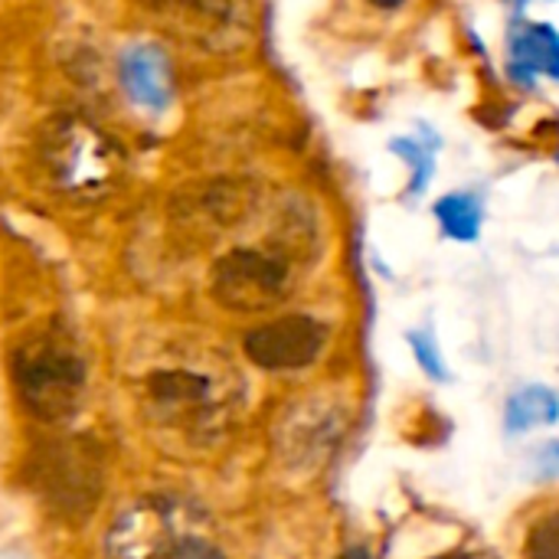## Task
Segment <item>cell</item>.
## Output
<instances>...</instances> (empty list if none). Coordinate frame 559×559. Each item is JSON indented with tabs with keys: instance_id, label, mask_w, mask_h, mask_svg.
Segmentation results:
<instances>
[{
	"instance_id": "cell-8",
	"label": "cell",
	"mask_w": 559,
	"mask_h": 559,
	"mask_svg": "<svg viewBox=\"0 0 559 559\" xmlns=\"http://www.w3.org/2000/svg\"><path fill=\"white\" fill-rule=\"evenodd\" d=\"M121 82L144 111L157 115L174 102V72L154 43H134L121 52Z\"/></svg>"
},
{
	"instance_id": "cell-2",
	"label": "cell",
	"mask_w": 559,
	"mask_h": 559,
	"mask_svg": "<svg viewBox=\"0 0 559 559\" xmlns=\"http://www.w3.org/2000/svg\"><path fill=\"white\" fill-rule=\"evenodd\" d=\"M13 386L26 413L39 423H69L85 396V360L72 334L49 324L20 341L13 350Z\"/></svg>"
},
{
	"instance_id": "cell-12",
	"label": "cell",
	"mask_w": 559,
	"mask_h": 559,
	"mask_svg": "<svg viewBox=\"0 0 559 559\" xmlns=\"http://www.w3.org/2000/svg\"><path fill=\"white\" fill-rule=\"evenodd\" d=\"M409 167H413V197H419L423 190H426V183H429V177L436 174V157H432V151L426 147V144H419L416 138H396L393 144H390Z\"/></svg>"
},
{
	"instance_id": "cell-1",
	"label": "cell",
	"mask_w": 559,
	"mask_h": 559,
	"mask_svg": "<svg viewBox=\"0 0 559 559\" xmlns=\"http://www.w3.org/2000/svg\"><path fill=\"white\" fill-rule=\"evenodd\" d=\"M239 403V377L210 357H174L147 370L141 383L144 416L167 436L193 442L216 439Z\"/></svg>"
},
{
	"instance_id": "cell-17",
	"label": "cell",
	"mask_w": 559,
	"mask_h": 559,
	"mask_svg": "<svg viewBox=\"0 0 559 559\" xmlns=\"http://www.w3.org/2000/svg\"><path fill=\"white\" fill-rule=\"evenodd\" d=\"M341 559H370V554H367L364 547H354V550H347Z\"/></svg>"
},
{
	"instance_id": "cell-11",
	"label": "cell",
	"mask_w": 559,
	"mask_h": 559,
	"mask_svg": "<svg viewBox=\"0 0 559 559\" xmlns=\"http://www.w3.org/2000/svg\"><path fill=\"white\" fill-rule=\"evenodd\" d=\"M432 213L442 233L455 242H475L485 223V210L475 193H445L442 200H436Z\"/></svg>"
},
{
	"instance_id": "cell-13",
	"label": "cell",
	"mask_w": 559,
	"mask_h": 559,
	"mask_svg": "<svg viewBox=\"0 0 559 559\" xmlns=\"http://www.w3.org/2000/svg\"><path fill=\"white\" fill-rule=\"evenodd\" d=\"M406 341H409V347H413V354H416L423 373L432 377V380H439V383H445V380H449V367H445V357H442L436 337H432L429 331H409Z\"/></svg>"
},
{
	"instance_id": "cell-15",
	"label": "cell",
	"mask_w": 559,
	"mask_h": 559,
	"mask_svg": "<svg viewBox=\"0 0 559 559\" xmlns=\"http://www.w3.org/2000/svg\"><path fill=\"white\" fill-rule=\"evenodd\" d=\"M180 559H226L206 537H197V540H190L187 544V550L180 554Z\"/></svg>"
},
{
	"instance_id": "cell-3",
	"label": "cell",
	"mask_w": 559,
	"mask_h": 559,
	"mask_svg": "<svg viewBox=\"0 0 559 559\" xmlns=\"http://www.w3.org/2000/svg\"><path fill=\"white\" fill-rule=\"evenodd\" d=\"M203 537L200 511L174 495H147L128 504L105 537V559H180Z\"/></svg>"
},
{
	"instance_id": "cell-6",
	"label": "cell",
	"mask_w": 559,
	"mask_h": 559,
	"mask_svg": "<svg viewBox=\"0 0 559 559\" xmlns=\"http://www.w3.org/2000/svg\"><path fill=\"white\" fill-rule=\"evenodd\" d=\"M328 347V328L311 314H285L246 334V357L269 373L311 367Z\"/></svg>"
},
{
	"instance_id": "cell-16",
	"label": "cell",
	"mask_w": 559,
	"mask_h": 559,
	"mask_svg": "<svg viewBox=\"0 0 559 559\" xmlns=\"http://www.w3.org/2000/svg\"><path fill=\"white\" fill-rule=\"evenodd\" d=\"M537 462H540V468H544V475H547V478L559 475V442H547V445L540 449Z\"/></svg>"
},
{
	"instance_id": "cell-4",
	"label": "cell",
	"mask_w": 559,
	"mask_h": 559,
	"mask_svg": "<svg viewBox=\"0 0 559 559\" xmlns=\"http://www.w3.org/2000/svg\"><path fill=\"white\" fill-rule=\"evenodd\" d=\"M295 262L282 246H239L210 275L213 298L229 311H269L292 292Z\"/></svg>"
},
{
	"instance_id": "cell-5",
	"label": "cell",
	"mask_w": 559,
	"mask_h": 559,
	"mask_svg": "<svg viewBox=\"0 0 559 559\" xmlns=\"http://www.w3.org/2000/svg\"><path fill=\"white\" fill-rule=\"evenodd\" d=\"M43 164L59 190L88 197L102 193L111 183L118 170V151L92 124L62 121L46 134Z\"/></svg>"
},
{
	"instance_id": "cell-14",
	"label": "cell",
	"mask_w": 559,
	"mask_h": 559,
	"mask_svg": "<svg viewBox=\"0 0 559 559\" xmlns=\"http://www.w3.org/2000/svg\"><path fill=\"white\" fill-rule=\"evenodd\" d=\"M527 559H559V511L534 524L527 537Z\"/></svg>"
},
{
	"instance_id": "cell-9",
	"label": "cell",
	"mask_w": 559,
	"mask_h": 559,
	"mask_svg": "<svg viewBox=\"0 0 559 559\" xmlns=\"http://www.w3.org/2000/svg\"><path fill=\"white\" fill-rule=\"evenodd\" d=\"M511 75L531 82L550 75L559 82V29L550 23H521L511 33Z\"/></svg>"
},
{
	"instance_id": "cell-10",
	"label": "cell",
	"mask_w": 559,
	"mask_h": 559,
	"mask_svg": "<svg viewBox=\"0 0 559 559\" xmlns=\"http://www.w3.org/2000/svg\"><path fill=\"white\" fill-rule=\"evenodd\" d=\"M559 419V393L544 386V383H534V386H521L508 406H504V429L511 436H524L531 429H540V426H554Z\"/></svg>"
},
{
	"instance_id": "cell-7",
	"label": "cell",
	"mask_w": 559,
	"mask_h": 559,
	"mask_svg": "<svg viewBox=\"0 0 559 559\" xmlns=\"http://www.w3.org/2000/svg\"><path fill=\"white\" fill-rule=\"evenodd\" d=\"M341 426L344 419L331 403H301L282 419L278 449L298 468L318 465L334 449Z\"/></svg>"
}]
</instances>
